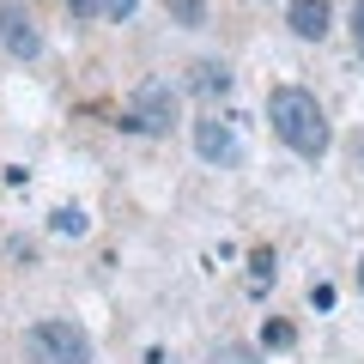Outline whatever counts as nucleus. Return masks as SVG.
<instances>
[{
  "mask_svg": "<svg viewBox=\"0 0 364 364\" xmlns=\"http://www.w3.org/2000/svg\"><path fill=\"white\" fill-rule=\"evenodd\" d=\"M267 122L298 158H322L328 152V116H322V104H316L304 85H279L267 97Z\"/></svg>",
  "mask_w": 364,
  "mask_h": 364,
  "instance_id": "nucleus-1",
  "label": "nucleus"
},
{
  "mask_svg": "<svg viewBox=\"0 0 364 364\" xmlns=\"http://www.w3.org/2000/svg\"><path fill=\"white\" fill-rule=\"evenodd\" d=\"M31 364H91V334L73 322H37L25 334Z\"/></svg>",
  "mask_w": 364,
  "mask_h": 364,
  "instance_id": "nucleus-2",
  "label": "nucleus"
},
{
  "mask_svg": "<svg viewBox=\"0 0 364 364\" xmlns=\"http://www.w3.org/2000/svg\"><path fill=\"white\" fill-rule=\"evenodd\" d=\"M170 116H176V97H170V85H146L122 122H128L134 134H164V128H170Z\"/></svg>",
  "mask_w": 364,
  "mask_h": 364,
  "instance_id": "nucleus-3",
  "label": "nucleus"
},
{
  "mask_svg": "<svg viewBox=\"0 0 364 364\" xmlns=\"http://www.w3.org/2000/svg\"><path fill=\"white\" fill-rule=\"evenodd\" d=\"M195 152L207 158V164H243V140H237V128L219 122V116L195 122Z\"/></svg>",
  "mask_w": 364,
  "mask_h": 364,
  "instance_id": "nucleus-4",
  "label": "nucleus"
},
{
  "mask_svg": "<svg viewBox=\"0 0 364 364\" xmlns=\"http://www.w3.org/2000/svg\"><path fill=\"white\" fill-rule=\"evenodd\" d=\"M0 49L13 55V61H31V55L43 49V37H37V25H31L18 6H0Z\"/></svg>",
  "mask_w": 364,
  "mask_h": 364,
  "instance_id": "nucleus-5",
  "label": "nucleus"
},
{
  "mask_svg": "<svg viewBox=\"0 0 364 364\" xmlns=\"http://www.w3.org/2000/svg\"><path fill=\"white\" fill-rule=\"evenodd\" d=\"M328 18H334L328 0H291V31H298L304 43H322L328 37Z\"/></svg>",
  "mask_w": 364,
  "mask_h": 364,
  "instance_id": "nucleus-6",
  "label": "nucleus"
},
{
  "mask_svg": "<svg viewBox=\"0 0 364 364\" xmlns=\"http://www.w3.org/2000/svg\"><path fill=\"white\" fill-rule=\"evenodd\" d=\"M225 85H231V73H225L219 61H200L195 67V91H225Z\"/></svg>",
  "mask_w": 364,
  "mask_h": 364,
  "instance_id": "nucleus-7",
  "label": "nucleus"
},
{
  "mask_svg": "<svg viewBox=\"0 0 364 364\" xmlns=\"http://www.w3.org/2000/svg\"><path fill=\"white\" fill-rule=\"evenodd\" d=\"M249 279H255V291L273 286V249H255V255H249Z\"/></svg>",
  "mask_w": 364,
  "mask_h": 364,
  "instance_id": "nucleus-8",
  "label": "nucleus"
},
{
  "mask_svg": "<svg viewBox=\"0 0 364 364\" xmlns=\"http://www.w3.org/2000/svg\"><path fill=\"white\" fill-rule=\"evenodd\" d=\"M55 231H61V237H79V231H85V213H79V207H55Z\"/></svg>",
  "mask_w": 364,
  "mask_h": 364,
  "instance_id": "nucleus-9",
  "label": "nucleus"
},
{
  "mask_svg": "<svg viewBox=\"0 0 364 364\" xmlns=\"http://www.w3.org/2000/svg\"><path fill=\"white\" fill-rule=\"evenodd\" d=\"M170 13H176V25H200V18H207V6H200V0H164Z\"/></svg>",
  "mask_w": 364,
  "mask_h": 364,
  "instance_id": "nucleus-10",
  "label": "nucleus"
},
{
  "mask_svg": "<svg viewBox=\"0 0 364 364\" xmlns=\"http://www.w3.org/2000/svg\"><path fill=\"white\" fill-rule=\"evenodd\" d=\"M291 340H298V334H291L286 322H267V334H261V346H291Z\"/></svg>",
  "mask_w": 364,
  "mask_h": 364,
  "instance_id": "nucleus-11",
  "label": "nucleus"
},
{
  "mask_svg": "<svg viewBox=\"0 0 364 364\" xmlns=\"http://www.w3.org/2000/svg\"><path fill=\"white\" fill-rule=\"evenodd\" d=\"M134 6H140V0H104V13H109V18H134Z\"/></svg>",
  "mask_w": 364,
  "mask_h": 364,
  "instance_id": "nucleus-12",
  "label": "nucleus"
},
{
  "mask_svg": "<svg viewBox=\"0 0 364 364\" xmlns=\"http://www.w3.org/2000/svg\"><path fill=\"white\" fill-rule=\"evenodd\" d=\"M73 6V18H91V13H104V0H67Z\"/></svg>",
  "mask_w": 364,
  "mask_h": 364,
  "instance_id": "nucleus-13",
  "label": "nucleus"
},
{
  "mask_svg": "<svg viewBox=\"0 0 364 364\" xmlns=\"http://www.w3.org/2000/svg\"><path fill=\"white\" fill-rule=\"evenodd\" d=\"M352 37H358V49H364V0L352 6Z\"/></svg>",
  "mask_w": 364,
  "mask_h": 364,
  "instance_id": "nucleus-14",
  "label": "nucleus"
},
{
  "mask_svg": "<svg viewBox=\"0 0 364 364\" xmlns=\"http://www.w3.org/2000/svg\"><path fill=\"white\" fill-rule=\"evenodd\" d=\"M219 364H249V352H237V346H231V352H225Z\"/></svg>",
  "mask_w": 364,
  "mask_h": 364,
  "instance_id": "nucleus-15",
  "label": "nucleus"
},
{
  "mask_svg": "<svg viewBox=\"0 0 364 364\" xmlns=\"http://www.w3.org/2000/svg\"><path fill=\"white\" fill-rule=\"evenodd\" d=\"M358 286H364V261H358Z\"/></svg>",
  "mask_w": 364,
  "mask_h": 364,
  "instance_id": "nucleus-16",
  "label": "nucleus"
},
{
  "mask_svg": "<svg viewBox=\"0 0 364 364\" xmlns=\"http://www.w3.org/2000/svg\"><path fill=\"white\" fill-rule=\"evenodd\" d=\"M358 55H364V49H358Z\"/></svg>",
  "mask_w": 364,
  "mask_h": 364,
  "instance_id": "nucleus-17",
  "label": "nucleus"
}]
</instances>
